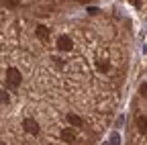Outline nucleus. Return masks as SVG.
<instances>
[{
	"instance_id": "nucleus-1",
	"label": "nucleus",
	"mask_w": 147,
	"mask_h": 145,
	"mask_svg": "<svg viewBox=\"0 0 147 145\" xmlns=\"http://www.w3.org/2000/svg\"><path fill=\"white\" fill-rule=\"evenodd\" d=\"M21 80H23L21 71H18L16 67H10V69H8V76H6V82H8V86H10V88H16V86H21Z\"/></svg>"
},
{
	"instance_id": "nucleus-2",
	"label": "nucleus",
	"mask_w": 147,
	"mask_h": 145,
	"mask_svg": "<svg viewBox=\"0 0 147 145\" xmlns=\"http://www.w3.org/2000/svg\"><path fill=\"white\" fill-rule=\"evenodd\" d=\"M71 47H74V43H71V39L67 37V35H61V37L57 39V49L59 51H71Z\"/></svg>"
},
{
	"instance_id": "nucleus-3",
	"label": "nucleus",
	"mask_w": 147,
	"mask_h": 145,
	"mask_svg": "<svg viewBox=\"0 0 147 145\" xmlns=\"http://www.w3.org/2000/svg\"><path fill=\"white\" fill-rule=\"evenodd\" d=\"M25 131L31 133V135H37V133H39V125H37L35 119H27V121H25Z\"/></svg>"
},
{
	"instance_id": "nucleus-4",
	"label": "nucleus",
	"mask_w": 147,
	"mask_h": 145,
	"mask_svg": "<svg viewBox=\"0 0 147 145\" xmlns=\"http://www.w3.org/2000/svg\"><path fill=\"white\" fill-rule=\"evenodd\" d=\"M61 139H63L65 143L76 141V131H74V129H63V131H61Z\"/></svg>"
},
{
	"instance_id": "nucleus-5",
	"label": "nucleus",
	"mask_w": 147,
	"mask_h": 145,
	"mask_svg": "<svg viewBox=\"0 0 147 145\" xmlns=\"http://www.w3.org/2000/svg\"><path fill=\"white\" fill-rule=\"evenodd\" d=\"M67 123H69V125H74V127H84V121H82L78 115H74V113H69V115H67Z\"/></svg>"
},
{
	"instance_id": "nucleus-6",
	"label": "nucleus",
	"mask_w": 147,
	"mask_h": 145,
	"mask_svg": "<svg viewBox=\"0 0 147 145\" xmlns=\"http://www.w3.org/2000/svg\"><path fill=\"white\" fill-rule=\"evenodd\" d=\"M137 129L141 133H147V117H137Z\"/></svg>"
},
{
	"instance_id": "nucleus-7",
	"label": "nucleus",
	"mask_w": 147,
	"mask_h": 145,
	"mask_svg": "<svg viewBox=\"0 0 147 145\" xmlns=\"http://www.w3.org/2000/svg\"><path fill=\"white\" fill-rule=\"evenodd\" d=\"M37 37L45 41V39L49 37V29H47V27H43V25H39V27H37Z\"/></svg>"
},
{
	"instance_id": "nucleus-8",
	"label": "nucleus",
	"mask_w": 147,
	"mask_h": 145,
	"mask_svg": "<svg viewBox=\"0 0 147 145\" xmlns=\"http://www.w3.org/2000/svg\"><path fill=\"white\" fill-rule=\"evenodd\" d=\"M10 102V96L4 92V90H0V104H8Z\"/></svg>"
},
{
	"instance_id": "nucleus-9",
	"label": "nucleus",
	"mask_w": 147,
	"mask_h": 145,
	"mask_svg": "<svg viewBox=\"0 0 147 145\" xmlns=\"http://www.w3.org/2000/svg\"><path fill=\"white\" fill-rule=\"evenodd\" d=\"M110 145H121V135H119V133H113V135H110Z\"/></svg>"
},
{
	"instance_id": "nucleus-10",
	"label": "nucleus",
	"mask_w": 147,
	"mask_h": 145,
	"mask_svg": "<svg viewBox=\"0 0 147 145\" xmlns=\"http://www.w3.org/2000/svg\"><path fill=\"white\" fill-rule=\"evenodd\" d=\"M98 67H100V71H108V69H110V63H108V61H100Z\"/></svg>"
},
{
	"instance_id": "nucleus-11",
	"label": "nucleus",
	"mask_w": 147,
	"mask_h": 145,
	"mask_svg": "<svg viewBox=\"0 0 147 145\" xmlns=\"http://www.w3.org/2000/svg\"><path fill=\"white\" fill-rule=\"evenodd\" d=\"M139 94H141V96H147V82H143V84L139 86Z\"/></svg>"
},
{
	"instance_id": "nucleus-12",
	"label": "nucleus",
	"mask_w": 147,
	"mask_h": 145,
	"mask_svg": "<svg viewBox=\"0 0 147 145\" xmlns=\"http://www.w3.org/2000/svg\"><path fill=\"white\" fill-rule=\"evenodd\" d=\"M129 2H131L133 6H137V8H141V0H129Z\"/></svg>"
},
{
	"instance_id": "nucleus-13",
	"label": "nucleus",
	"mask_w": 147,
	"mask_h": 145,
	"mask_svg": "<svg viewBox=\"0 0 147 145\" xmlns=\"http://www.w3.org/2000/svg\"><path fill=\"white\" fill-rule=\"evenodd\" d=\"M88 12H90V14H96L98 8H96V6H88Z\"/></svg>"
},
{
	"instance_id": "nucleus-14",
	"label": "nucleus",
	"mask_w": 147,
	"mask_h": 145,
	"mask_svg": "<svg viewBox=\"0 0 147 145\" xmlns=\"http://www.w3.org/2000/svg\"><path fill=\"white\" fill-rule=\"evenodd\" d=\"M0 145H4V143H2V141H0Z\"/></svg>"
}]
</instances>
